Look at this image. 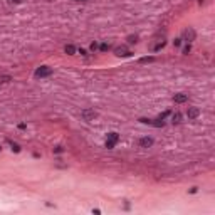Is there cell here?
I'll return each instance as SVG.
<instances>
[{
  "instance_id": "obj_9",
  "label": "cell",
  "mask_w": 215,
  "mask_h": 215,
  "mask_svg": "<svg viewBox=\"0 0 215 215\" xmlns=\"http://www.w3.org/2000/svg\"><path fill=\"white\" fill-rule=\"evenodd\" d=\"M171 123H173V125L181 123V114H180V113H173V114H171Z\"/></svg>"
},
{
  "instance_id": "obj_16",
  "label": "cell",
  "mask_w": 215,
  "mask_h": 215,
  "mask_svg": "<svg viewBox=\"0 0 215 215\" xmlns=\"http://www.w3.org/2000/svg\"><path fill=\"white\" fill-rule=\"evenodd\" d=\"M190 51H192V46H190V44H187V46L183 47V54H185V55H188V54H190Z\"/></svg>"
},
{
  "instance_id": "obj_24",
  "label": "cell",
  "mask_w": 215,
  "mask_h": 215,
  "mask_svg": "<svg viewBox=\"0 0 215 215\" xmlns=\"http://www.w3.org/2000/svg\"><path fill=\"white\" fill-rule=\"evenodd\" d=\"M0 150H2V146H0Z\"/></svg>"
},
{
  "instance_id": "obj_1",
  "label": "cell",
  "mask_w": 215,
  "mask_h": 215,
  "mask_svg": "<svg viewBox=\"0 0 215 215\" xmlns=\"http://www.w3.org/2000/svg\"><path fill=\"white\" fill-rule=\"evenodd\" d=\"M52 74V69L49 67V66H40L36 72H34V76H36L37 79L39 77H47V76H51Z\"/></svg>"
},
{
  "instance_id": "obj_12",
  "label": "cell",
  "mask_w": 215,
  "mask_h": 215,
  "mask_svg": "<svg viewBox=\"0 0 215 215\" xmlns=\"http://www.w3.org/2000/svg\"><path fill=\"white\" fill-rule=\"evenodd\" d=\"M153 61H155V57H153V55H148V57H141V59H140V62H141V64H146V62H153Z\"/></svg>"
},
{
  "instance_id": "obj_10",
  "label": "cell",
  "mask_w": 215,
  "mask_h": 215,
  "mask_svg": "<svg viewBox=\"0 0 215 215\" xmlns=\"http://www.w3.org/2000/svg\"><path fill=\"white\" fill-rule=\"evenodd\" d=\"M64 52H66V54H69V55H72V54L76 52V47L69 44V46H66V47H64Z\"/></svg>"
},
{
  "instance_id": "obj_7",
  "label": "cell",
  "mask_w": 215,
  "mask_h": 215,
  "mask_svg": "<svg viewBox=\"0 0 215 215\" xmlns=\"http://www.w3.org/2000/svg\"><path fill=\"white\" fill-rule=\"evenodd\" d=\"M187 99H188V96H187V94H175V96H173V101H175V103H178V104L185 103Z\"/></svg>"
},
{
  "instance_id": "obj_22",
  "label": "cell",
  "mask_w": 215,
  "mask_h": 215,
  "mask_svg": "<svg viewBox=\"0 0 215 215\" xmlns=\"http://www.w3.org/2000/svg\"><path fill=\"white\" fill-rule=\"evenodd\" d=\"M76 2H88V0H76Z\"/></svg>"
},
{
  "instance_id": "obj_3",
  "label": "cell",
  "mask_w": 215,
  "mask_h": 215,
  "mask_svg": "<svg viewBox=\"0 0 215 215\" xmlns=\"http://www.w3.org/2000/svg\"><path fill=\"white\" fill-rule=\"evenodd\" d=\"M198 116H200V109L198 108H188L187 109V118L188 119H195Z\"/></svg>"
},
{
  "instance_id": "obj_15",
  "label": "cell",
  "mask_w": 215,
  "mask_h": 215,
  "mask_svg": "<svg viewBox=\"0 0 215 215\" xmlns=\"http://www.w3.org/2000/svg\"><path fill=\"white\" fill-rule=\"evenodd\" d=\"M99 51H101V52L109 51V44H106V42H104V44H101V46H99Z\"/></svg>"
},
{
  "instance_id": "obj_11",
  "label": "cell",
  "mask_w": 215,
  "mask_h": 215,
  "mask_svg": "<svg viewBox=\"0 0 215 215\" xmlns=\"http://www.w3.org/2000/svg\"><path fill=\"white\" fill-rule=\"evenodd\" d=\"M9 144H10L12 151H15V153H18V151H20V144H18V143H14V141H9Z\"/></svg>"
},
{
  "instance_id": "obj_5",
  "label": "cell",
  "mask_w": 215,
  "mask_h": 215,
  "mask_svg": "<svg viewBox=\"0 0 215 215\" xmlns=\"http://www.w3.org/2000/svg\"><path fill=\"white\" fill-rule=\"evenodd\" d=\"M114 54H116V55H119V57H121V55H123V57H129L133 52H131V51H128L126 47L121 46V47H116V49H114Z\"/></svg>"
},
{
  "instance_id": "obj_2",
  "label": "cell",
  "mask_w": 215,
  "mask_h": 215,
  "mask_svg": "<svg viewBox=\"0 0 215 215\" xmlns=\"http://www.w3.org/2000/svg\"><path fill=\"white\" fill-rule=\"evenodd\" d=\"M195 37H197L195 30H193L192 27H188V29H185V30H183V39H181V40H187V42L190 44V42H193V40H195Z\"/></svg>"
},
{
  "instance_id": "obj_4",
  "label": "cell",
  "mask_w": 215,
  "mask_h": 215,
  "mask_svg": "<svg viewBox=\"0 0 215 215\" xmlns=\"http://www.w3.org/2000/svg\"><path fill=\"white\" fill-rule=\"evenodd\" d=\"M81 114H82V118H84L86 121H92V119L98 116V114H96V111H92V109H84Z\"/></svg>"
},
{
  "instance_id": "obj_14",
  "label": "cell",
  "mask_w": 215,
  "mask_h": 215,
  "mask_svg": "<svg viewBox=\"0 0 215 215\" xmlns=\"http://www.w3.org/2000/svg\"><path fill=\"white\" fill-rule=\"evenodd\" d=\"M128 42L129 44H136L138 42V36H128Z\"/></svg>"
},
{
  "instance_id": "obj_23",
  "label": "cell",
  "mask_w": 215,
  "mask_h": 215,
  "mask_svg": "<svg viewBox=\"0 0 215 215\" xmlns=\"http://www.w3.org/2000/svg\"><path fill=\"white\" fill-rule=\"evenodd\" d=\"M14 2H15V3H18V2H22V0H14Z\"/></svg>"
},
{
  "instance_id": "obj_18",
  "label": "cell",
  "mask_w": 215,
  "mask_h": 215,
  "mask_svg": "<svg viewBox=\"0 0 215 215\" xmlns=\"http://www.w3.org/2000/svg\"><path fill=\"white\" fill-rule=\"evenodd\" d=\"M98 49H99V46H98V42H92V44H91V51H92V52H96Z\"/></svg>"
},
{
  "instance_id": "obj_8",
  "label": "cell",
  "mask_w": 215,
  "mask_h": 215,
  "mask_svg": "<svg viewBox=\"0 0 215 215\" xmlns=\"http://www.w3.org/2000/svg\"><path fill=\"white\" fill-rule=\"evenodd\" d=\"M108 140H109V141L118 143V141H119V135H118V133H114V131H113V133H108Z\"/></svg>"
},
{
  "instance_id": "obj_17",
  "label": "cell",
  "mask_w": 215,
  "mask_h": 215,
  "mask_svg": "<svg viewBox=\"0 0 215 215\" xmlns=\"http://www.w3.org/2000/svg\"><path fill=\"white\" fill-rule=\"evenodd\" d=\"M114 146H116V143H114V141H109V140H106V148H108V150H113Z\"/></svg>"
},
{
  "instance_id": "obj_20",
  "label": "cell",
  "mask_w": 215,
  "mask_h": 215,
  "mask_svg": "<svg viewBox=\"0 0 215 215\" xmlns=\"http://www.w3.org/2000/svg\"><path fill=\"white\" fill-rule=\"evenodd\" d=\"M180 44H181V39H175V40H173V46H175V47H178Z\"/></svg>"
},
{
  "instance_id": "obj_19",
  "label": "cell",
  "mask_w": 215,
  "mask_h": 215,
  "mask_svg": "<svg viewBox=\"0 0 215 215\" xmlns=\"http://www.w3.org/2000/svg\"><path fill=\"white\" fill-rule=\"evenodd\" d=\"M62 151H64L62 146H55V148H54V153H62Z\"/></svg>"
},
{
  "instance_id": "obj_6",
  "label": "cell",
  "mask_w": 215,
  "mask_h": 215,
  "mask_svg": "<svg viewBox=\"0 0 215 215\" xmlns=\"http://www.w3.org/2000/svg\"><path fill=\"white\" fill-rule=\"evenodd\" d=\"M153 144V138H148V136H144V138H141L140 140V146L141 148H150Z\"/></svg>"
},
{
  "instance_id": "obj_13",
  "label": "cell",
  "mask_w": 215,
  "mask_h": 215,
  "mask_svg": "<svg viewBox=\"0 0 215 215\" xmlns=\"http://www.w3.org/2000/svg\"><path fill=\"white\" fill-rule=\"evenodd\" d=\"M163 47H165V40H161L160 44H156V46H155V47H153L151 51H153V52H158V51H161Z\"/></svg>"
},
{
  "instance_id": "obj_21",
  "label": "cell",
  "mask_w": 215,
  "mask_h": 215,
  "mask_svg": "<svg viewBox=\"0 0 215 215\" xmlns=\"http://www.w3.org/2000/svg\"><path fill=\"white\" fill-rule=\"evenodd\" d=\"M79 54H81V55H88V52H86L84 49H79Z\"/></svg>"
}]
</instances>
